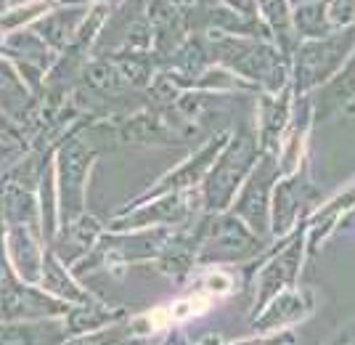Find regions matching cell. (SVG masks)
<instances>
[{
  "label": "cell",
  "instance_id": "6da1fadb",
  "mask_svg": "<svg viewBox=\"0 0 355 345\" xmlns=\"http://www.w3.org/2000/svg\"><path fill=\"white\" fill-rule=\"evenodd\" d=\"M209 303H212L209 292H196L191 298H183V301L173 303L167 308H154L138 324H148V330H164V327H170L175 321H186V319H193V316L207 314Z\"/></svg>",
  "mask_w": 355,
  "mask_h": 345
},
{
  "label": "cell",
  "instance_id": "7a4b0ae2",
  "mask_svg": "<svg viewBox=\"0 0 355 345\" xmlns=\"http://www.w3.org/2000/svg\"><path fill=\"white\" fill-rule=\"evenodd\" d=\"M207 292L209 295H228L231 292V279L220 274V271H215V274H209L207 276Z\"/></svg>",
  "mask_w": 355,
  "mask_h": 345
}]
</instances>
